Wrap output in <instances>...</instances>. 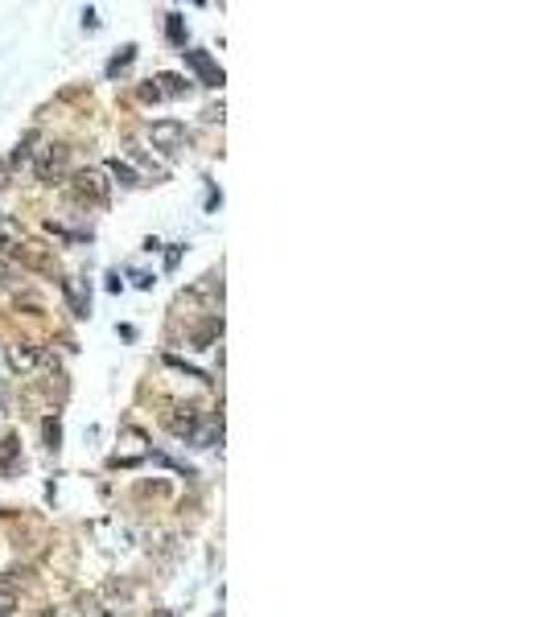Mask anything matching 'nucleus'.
Instances as JSON below:
<instances>
[{"mask_svg":"<svg viewBox=\"0 0 548 617\" xmlns=\"http://www.w3.org/2000/svg\"><path fill=\"white\" fill-rule=\"evenodd\" d=\"M70 194H75L79 202L108 206V197H112V181L103 177V169H79V173H70Z\"/></svg>","mask_w":548,"mask_h":617,"instance_id":"obj_2","label":"nucleus"},{"mask_svg":"<svg viewBox=\"0 0 548 617\" xmlns=\"http://www.w3.org/2000/svg\"><path fill=\"white\" fill-rule=\"evenodd\" d=\"M169 37L182 46V16H177V13H169Z\"/></svg>","mask_w":548,"mask_h":617,"instance_id":"obj_15","label":"nucleus"},{"mask_svg":"<svg viewBox=\"0 0 548 617\" xmlns=\"http://www.w3.org/2000/svg\"><path fill=\"white\" fill-rule=\"evenodd\" d=\"M149 140H153V148H161L166 156H177L186 148V123H177V120H157L149 128Z\"/></svg>","mask_w":548,"mask_h":617,"instance_id":"obj_3","label":"nucleus"},{"mask_svg":"<svg viewBox=\"0 0 548 617\" xmlns=\"http://www.w3.org/2000/svg\"><path fill=\"white\" fill-rule=\"evenodd\" d=\"M46 362V350L38 342H17V346H9V367L13 370H34V367H42Z\"/></svg>","mask_w":548,"mask_h":617,"instance_id":"obj_5","label":"nucleus"},{"mask_svg":"<svg viewBox=\"0 0 548 617\" xmlns=\"http://www.w3.org/2000/svg\"><path fill=\"white\" fill-rule=\"evenodd\" d=\"M17 457H21V441L17 436H5V441H0V469H13Z\"/></svg>","mask_w":548,"mask_h":617,"instance_id":"obj_9","label":"nucleus"},{"mask_svg":"<svg viewBox=\"0 0 548 617\" xmlns=\"http://www.w3.org/2000/svg\"><path fill=\"white\" fill-rule=\"evenodd\" d=\"M17 255L29 263V268H38V271H54V260H50V251H46L42 243H21V247H17Z\"/></svg>","mask_w":548,"mask_h":617,"instance_id":"obj_7","label":"nucleus"},{"mask_svg":"<svg viewBox=\"0 0 548 617\" xmlns=\"http://www.w3.org/2000/svg\"><path fill=\"white\" fill-rule=\"evenodd\" d=\"M34 173L38 181H46V186H54V181H62L70 173V148L62 144V140H50V144H42L34 153Z\"/></svg>","mask_w":548,"mask_h":617,"instance_id":"obj_1","label":"nucleus"},{"mask_svg":"<svg viewBox=\"0 0 548 617\" xmlns=\"http://www.w3.org/2000/svg\"><path fill=\"white\" fill-rule=\"evenodd\" d=\"M149 617H174V609H153Z\"/></svg>","mask_w":548,"mask_h":617,"instance_id":"obj_17","label":"nucleus"},{"mask_svg":"<svg viewBox=\"0 0 548 617\" xmlns=\"http://www.w3.org/2000/svg\"><path fill=\"white\" fill-rule=\"evenodd\" d=\"M5 186H9V165L0 161V194H5Z\"/></svg>","mask_w":548,"mask_h":617,"instance_id":"obj_16","label":"nucleus"},{"mask_svg":"<svg viewBox=\"0 0 548 617\" xmlns=\"http://www.w3.org/2000/svg\"><path fill=\"white\" fill-rule=\"evenodd\" d=\"M13 280H17V263L0 255V284H13Z\"/></svg>","mask_w":548,"mask_h":617,"instance_id":"obj_14","label":"nucleus"},{"mask_svg":"<svg viewBox=\"0 0 548 617\" xmlns=\"http://www.w3.org/2000/svg\"><path fill=\"white\" fill-rule=\"evenodd\" d=\"M62 293H67L70 309H75V317H87V309H91V296L83 293V284L79 280H62Z\"/></svg>","mask_w":548,"mask_h":617,"instance_id":"obj_8","label":"nucleus"},{"mask_svg":"<svg viewBox=\"0 0 548 617\" xmlns=\"http://www.w3.org/2000/svg\"><path fill=\"white\" fill-rule=\"evenodd\" d=\"M108 173L120 181V186H136V181H141V177H136V169H133L128 161H108Z\"/></svg>","mask_w":548,"mask_h":617,"instance_id":"obj_10","label":"nucleus"},{"mask_svg":"<svg viewBox=\"0 0 548 617\" xmlns=\"http://www.w3.org/2000/svg\"><path fill=\"white\" fill-rule=\"evenodd\" d=\"M13 609H17V589L9 580H0V617H13Z\"/></svg>","mask_w":548,"mask_h":617,"instance_id":"obj_11","label":"nucleus"},{"mask_svg":"<svg viewBox=\"0 0 548 617\" xmlns=\"http://www.w3.org/2000/svg\"><path fill=\"white\" fill-rule=\"evenodd\" d=\"M34 132H29V136L26 140H17V148H13V156H9V161H5V165H9V169H13V165H21V161H29V153H34V148H29V144H34Z\"/></svg>","mask_w":548,"mask_h":617,"instance_id":"obj_12","label":"nucleus"},{"mask_svg":"<svg viewBox=\"0 0 548 617\" xmlns=\"http://www.w3.org/2000/svg\"><path fill=\"white\" fill-rule=\"evenodd\" d=\"M166 428L174 436H182V441L186 436L194 441V436H199V408H169L166 411Z\"/></svg>","mask_w":548,"mask_h":617,"instance_id":"obj_4","label":"nucleus"},{"mask_svg":"<svg viewBox=\"0 0 548 617\" xmlns=\"http://www.w3.org/2000/svg\"><path fill=\"white\" fill-rule=\"evenodd\" d=\"M59 441H62L59 420H46V449H50V452H59Z\"/></svg>","mask_w":548,"mask_h":617,"instance_id":"obj_13","label":"nucleus"},{"mask_svg":"<svg viewBox=\"0 0 548 617\" xmlns=\"http://www.w3.org/2000/svg\"><path fill=\"white\" fill-rule=\"evenodd\" d=\"M182 54L190 58V66L202 74V82H210V87H219V82H223V70H219V66L210 62V58L202 54V49H182Z\"/></svg>","mask_w":548,"mask_h":617,"instance_id":"obj_6","label":"nucleus"}]
</instances>
